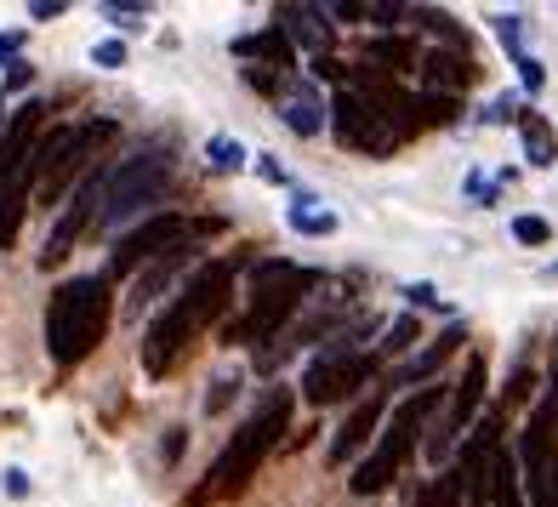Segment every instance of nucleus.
I'll use <instances>...</instances> for the list:
<instances>
[{
  "instance_id": "obj_8",
  "label": "nucleus",
  "mask_w": 558,
  "mask_h": 507,
  "mask_svg": "<svg viewBox=\"0 0 558 507\" xmlns=\"http://www.w3.org/2000/svg\"><path fill=\"white\" fill-rule=\"evenodd\" d=\"M325 120H331V137H337L342 148H353V155H371V160H388L393 148L404 143V137L393 132V125H388L383 114H376V109L365 104V97H353L348 86L331 97V114H325Z\"/></svg>"
},
{
  "instance_id": "obj_12",
  "label": "nucleus",
  "mask_w": 558,
  "mask_h": 507,
  "mask_svg": "<svg viewBox=\"0 0 558 507\" xmlns=\"http://www.w3.org/2000/svg\"><path fill=\"white\" fill-rule=\"evenodd\" d=\"M383 405H388V394H371L365 405H353V417L342 422V434L331 439V462H353V456L371 445V434L383 427Z\"/></svg>"
},
{
  "instance_id": "obj_6",
  "label": "nucleus",
  "mask_w": 558,
  "mask_h": 507,
  "mask_svg": "<svg viewBox=\"0 0 558 507\" xmlns=\"http://www.w3.org/2000/svg\"><path fill=\"white\" fill-rule=\"evenodd\" d=\"M445 399V388L434 383V388H422L416 399H404L399 411H393V422L376 434V450L365 456L360 468H353V496H376V491H388L393 479H399V468H404V456H411V439H416V427H422V417L434 411V405Z\"/></svg>"
},
{
  "instance_id": "obj_30",
  "label": "nucleus",
  "mask_w": 558,
  "mask_h": 507,
  "mask_svg": "<svg viewBox=\"0 0 558 507\" xmlns=\"http://www.w3.org/2000/svg\"><path fill=\"white\" fill-rule=\"evenodd\" d=\"M143 12H148V7H120V0H104V17H114L120 29H137Z\"/></svg>"
},
{
  "instance_id": "obj_36",
  "label": "nucleus",
  "mask_w": 558,
  "mask_h": 507,
  "mask_svg": "<svg viewBox=\"0 0 558 507\" xmlns=\"http://www.w3.org/2000/svg\"><path fill=\"white\" fill-rule=\"evenodd\" d=\"M404 297H411L416 309H439V291H434V286H411V291H404Z\"/></svg>"
},
{
  "instance_id": "obj_39",
  "label": "nucleus",
  "mask_w": 558,
  "mask_h": 507,
  "mask_svg": "<svg viewBox=\"0 0 558 507\" xmlns=\"http://www.w3.org/2000/svg\"><path fill=\"white\" fill-rule=\"evenodd\" d=\"M553 507H558V450H553Z\"/></svg>"
},
{
  "instance_id": "obj_16",
  "label": "nucleus",
  "mask_w": 558,
  "mask_h": 507,
  "mask_svg": "<svg viewBox=\"0 0 558 507\" xmlns=\"http://www.w3.org/2000/svg\"><path fill=\"white\" fill-rule=\"evenodd\" d=\"M234 58H257V63H274L279 74H286L296 63V46L286 40V29H257V35L234 40Z\"/></svg>"
},
{
  "instance_id": "obj_27",
  "label": "nucleus",
  "mask_w": 558,
  "mask_h": 507,
  "mask_svg": "<svg viewBox=\"0 0 558 507\" xmlns=\"http://www.w3.org/2000/svg\"><path fill=\"white\" fill-rule=\"evenodd\" d=\"M496 40H501L513 58H524V17H496Z\"/></svg>"
},
{
  "instance_id": "obj_22",
  "label": "nucleus",
  "mask_w": 558,
  "mask_h": 507,
  "mask_svg": "<svg viewBox=\"0 0 558 507\" xmlns=\"http://www.w3.org/2000/svg\"><path fill=\"white\" fill-rule=\"evenodd\" d=\"M291 228H296V234H331L337 212H314V200H296V206H291Z\"/></svg>"
},
{
  "instance_id": "obj_19",
  "label": "nucleus",
  "mask_w": 558,
  "mask_h": 507,
  "mask_svg": "<svg viewBox=\"0 0 558 507\" xmlns=\"http://www.w3.org/2000/svg\"><path fill=\"white\" fill-rule=\"evenodd\" d=\"M279 114H286V125H291L296 137H319V132H325V109L314 104L308 92H302V97H291V104L279 109Z\"/></svg>"
},
{
  "instance_id": "obj_35",
  "label": "nucleus",
  "mask_w": 558,
  "mask_h": 507,
  "mask_svg": "<svg viewBox=\"0 0 558 507\" xmlns=\"http://www.w3.org/2000/svg\"><path fill=\"white\" fill-rule=\"evenodd\" d=\"M29 81H35V69L23 63V58H17V63H7V92H23Z\"/></svg>"
},
{
  "instance_id": "obj_5",
  "label": "nucleus",
  "mask_w": 558,
  "mask_h": 507,
  "mask_svg": "<svg viewBox=\"0 0 558 507\" xmlns=\"http://www.w3.org/2000/svg\"><path fill=\"white\" fill-rule=\"evenodd\" d=\"M109 132H114L109 120H86V125H52V132L35 137L29 166H35V194H40L46 212L63 200V189L74 183V177L92 171V148L104 143Z\"/></svg>"
},
{
  "instance_id": "obj_17",
  "label": "nucleus",
  "mask_w": 558,
  "mask_h": 507,
  "mask_svg": "<svg viewBox=\"0 0 558 507\" xmlns=\"http://www.w3.org/2000/svg\"><path fill=\"white\" fill-rule=\"evenodd\" d=\"M519 456L507 450V445H496V456H490V502L496 507H519L524 502V485H519Z\"/></svg>"
},
{
  "instance_id": "obj_23",
  "label": "nucleus",
  "mask_w": 558,
  "mask_h": 507,
  "mask_svg": "<svg viewBox=\"0 0 558 507\" xmlns=\"http://www.w3.org/2000/svg\"><path fill=\"white\" fill-rule=\"evenodd\" d=\"M422 342V325H416V314H399L393 325H388V337H383V353H411Z\"/></svg>"
},
{
  "instance_id": "obj_40",
  "label": "nucleus",
  "mask_w": 558,
  "mask_h": 507,
  "mask_svg": "<svg viewBox=\"0 0 558 507\" xmlns=\"http://www.w3.org/2000/svg\"><path fill=\"white\" fill-rule=\"evenodd\" d=\"M542 280H558V263H553V268H542Z\"/></svg>"
},
{
  "instance_id": "obj_26",
  "label": "nucleus",
  "mask_w": 558,
  "mask_h": 507,
  "mask_svg": "<svg viewBox=\"0 0 558 507\" xmlns=\"http://www.w3.org/2000/svg\"><path fill=\"white\" fill-rule=\"evenodd\" d=\"M513 240L519 245H547L553 240V222L547 217H513Z\"/></svg>"
},
{
  "instance_id": "obj_31",
  "label": "nucleus",
  "mask_w": 558,
  "mask_h": 507,
  "mask_svg": "<svg viewBox=\"0 0 558 507\" xmlns=\"http://www.w3.org/2000/svg\"><path fill=\"white\" fill-rule=\"evenodd\" d=\"M519 81H524V92H542V86H547V69L524 52V58H519Z\"/></svg>"
},
{
  "instance_id": "obj_38",
  "label": "nucleus",
  "mask_w": 558,
  "mask_h": 507,
  "mask_svg": "<svg viewBox=\"0 0 558 507\" xmlns=\"http://www.w3.org/2000/svg\"><path fill=\"white\" fill-rule=\"evenodd\" d=\"M29 17H40V23H46V17H63V0H35Z\"/></svg>"
},
{
  "instance_id": "obj_33",
  "label": "nucleus",
  "mask_w": 558,
  "mask_h": 507,
  "mask_svg": "<svg viewBox=\"0 0 558 507\" xmlns=\"http://www.w3.org/2000/svg\"><path fill=\"white\" fill-rule=\"evenodd\" d=\"M530 388H536V376H530V371H513V383H507V405H524Z\"/></svg>"
},
{
  "instance_id": "obj_14",
  "label": "nucleus",
  "mask_w": 558,
  "mask_h": 507,
  "mask_svg": "<svg viewBox=\"0 0 558 507\" xmlns=\"http://www.w3.org/2000/svg\"><path fill=\"white\" fill-rule=\"evenodd\" d=\"M274 29H286V40L296 46H319V58H325V46H331V23H325V7H279L274 12Z\"/></svg>"
},
{
  "instance_id": "obj_13",
  "label": "nucleus",
  "mask_w": 558,
  "mask_h": 507,
  "mask_svg": "<svg viewBox=\"0 0 558 507\" xmlns=\"http://www.w3.org/2000/svg\"><path fill=\"white\" fill-rule=\"evenodd\" d=\"M422 81L427 86H439V97L450 92H468L478 81V63L468 58V46H450V52H427L422 58Z\"/></svg>"
},
{
  "instance_id": "obj_11",
  "label": "nucleus",
  "mask_w": 558,
  "mask_h": 507,
  "mask_svg": "<svg viewBox=\"0 0 558 507\" xmlns=\"http://www.w3.org/2000/svg\"><path fill=\"white\" fill-rule=\"evenodd\" d=\"M478 399H485V360H468L462 383H456V394H450V422H445V434L434 439V456H445L450 434H462V427L478 417Z\"/></svg>"
},
{
  "instance_id": "obj_25",
  "label": "nucleus",
  "mask_w": 558,
  "mask_h": 507,
  "mask_svg": "<svg viewBox=\"0 0 558 507\" xmlns=\"http://www.w3.org/2000/svg\"><path fill=\"white\" fill-rule=\"evenodd\" d=\"M411 17H416V23H422V29H434V35H439V40H450V46H468V35H462V29H456V23H450V17H445V12H434V7H416V12H411Z\"/></svg>"
},
{
  "instance_id": "obj_32",
  "label": "nucleus",
  "mask_w": 558,
  "mask_h": 507,
  "mask_svg": "<svg viewBox=\"0 0 558 507\" xmlns=\"http://www.w3.org/2000/svg\"><path fill=\"white\" fill-rule=\"evenodd\" d=\"M23 40H29V35H23V29H7V35H0V69H7V63H17V52H23Z\"/></svg>"
},
{
  "instance_id": "obj_3",
  "label": "nucleus",
  "mask_w": 558,
  "mask_h": 507,
  "mask_svg": "<svg viewBox=\"0 0 558 507\" xmlns=\"http://www.w3.org/2000/svg\"><path fill=\"white\" fill-rule=\"evenodd\" d=\"M109 274H74L52 291L46 302V353H52V365L74 371L86 360V353L104 342L109 319H114V302H109Z\"/></svg>"
},
{
  "instance_id": "obj_2",
  "label": "nucleus",
  "mask_w": 558,
  "mask_h": 507,
  "mask_svg": "<svg viewBox=\"0 0 558 507\" xmlns=\"http://www.w3.org/2000/svg\"><path fill=\"white\" fill-rule=\"evenodd\" d=\"M286 422H291V394L274 388V394L257 405V417H251L245 427H234V439L222 445V456L206 468V479H199V485L183 496V507H217V502H228V496H240L251 479H257V468L268 462V450L279 445Z\"/></svg>"
},
{
  "instance_id": "obj_7",
  "label": "nucleus",
  "mask_w": 558,
  "mask_h": 507,
  "mask_svg": "<svg viewBox=\"0 0 558 507\" xmlns=\"http://www.w3.org/2000/svg\"><path fill=\"white\" fill-rule=\"evenodd\" d=\"M166 183H171V155H166L160 143L143 148V155H132V160H120V166H109L104 200H97V228L132 222L143 206H155Z\"/></svg>"
},
{
  "instance_id": "obj_41",
  "label": "nucleus",
  "mask_w": 558,
  "mask_h": 507,
  "mask_svg": "<svg viewBox=\"0 0 558 507\" xmlns=\"http://www.w3.org/2000/svg\"><path fill=\"white\" fill-rule=\"evenodd\" d=\"M0 132H7V114H0Z\"/></svg>"
},
{
  "instance_id": "obj_37",
  "label": "nucleus",
  "mask_w": 558,
  "mask_h": 507,
  "mask_svg": "<svg viewBox=\"0 0 558 507\" xmlns=\"http://www.w3.org/2000/svg\"><path fill=\"white\" fill-rule=\"evenodd\" d=\"M7 496H29V473L23 468H7Z\"/></svg>"
},
{
  "instance_id": "obj_20",
  "label": "nucleus",
  "mask_w": 558,
  "mask_h": 507,
  "mask_svg": "<svg viewBox=\"0 0 558 507\" xmlns=\"http://www.w3.org/2000/svg\"><path fill=\"white\" fill-rule=\"evenodd\" d=\"M371 63L416 69V40H399V35H376V40H371Z\"/></svg>"
},
{
  "instance_id": "obj_4",
  "label": "nucleus",
  "mask_w": 558,
  "mask_h": 507,
  "mask_svg": "<svg viewBox=\"0 0 558 507\" xmlns=\"http://www.w3.org/2000/svg\"><path fill=\"white\" fill-rule=\"evenodd\" d=\"M314 286H319V268H296V263H279V257L257 263V274H251V309L222 325V342H268V337H279V325L308 302Z\"/></svg>"
},
{
  "instance_id": "obj_10",
  "label": "nucleus",
  "mask_w": 558,
  "mask_h": 507,
  "mask_svg": "<svg viewBox=\"0 0 558 507\" xmlns=\"http://www.w3.org/2000/svg\"><path fill=\"white\" fill-rule=\"evenodd\" d=\"M371 376H376L371 353L331 348V353H319V360L308 365V376H302V399H308V405H337V399H348V394H360Z\"/></svg>"
},
{
  "instance_id": "obj_29",
  "label": "nucleus",
  "mask_w": 558,
  "mask_h": 507,
  "mask_svg": "<svg viewBox=\"0 0 558 507\" xmlns=\"http://www.w3.org/2000/svg\"><path fill=\"white\" fill-rule=\"evenodd\" d=\"M92 63H97V69H120V63H125V40H97V46H92Z\"/></svg>"
},
{
  "instance_id": "obj_1",
  "label": "nucleus",
  "mask_w": 558,
  "mask_h": 507,
  "mask_svg": "<svg viewBox=\"0 0 558 507\" xmlns=\"http://www.w3.org/2000/svg\"><path fill=\"white\" fill-rule=\"evenodd\" d=\"M234 257H217V263H199L183 286H177L171 309L143 331V371L148 376H166L177 365V353H183L206 325L228 309V291H234Z\"/></svg>"
},
{
  "instance_id": "obj_24",
  "label": "nucleus",
  "mask_w": 558,
  "mask_h": 507,
  "mask_svg": "<svg viewBox=\"0 0 558 507\" xmlns=\"http://www.w3.org/2000/svg\"><path fill=\"white\" fill-rule=\"evenodd\" d=\"M206 160H211L217 171H240V166H245V143H240V137H211V143H206Z\"/></svg>"
},
{
  "instance_id": "obj_18",
  "label": "nucleus",
  "mask_w": 558,
  "mask_h": 507,
  "mask_svg": "<svg viewBox=\"0 0 558 507\" xmlns=\"http://www.w3.org/2000/svg\"><path fill=\"white\" fill-rule=\"evenodd\" d=\"M519 137H524V160H530V166H553V160H558V132H553L542 114H530V109H524Z\"/></svg>"
},
{
  "instance_id": "obj_34",
  "label": "nucleus",
  "mask_w": 558,
  "mask_h": 507,
  "mask_svg": "<svg viewBox=\"0 0 558 507\" xmlns=\"http://www.w3.org/2000/svg\"><path fill=\"white\" fill-rule=\"evenodd\" d=\"M485 120H496V125H501V120H524V109H519V97H496V104H490V114H485Z\"/></svg>"
},
{
  "instance_id": "obj_15",
  "label": "nucleus",
  "mask_w": 558,
  "mask_h": 507,
  "mask_svg": "<svg viewBox=\"0 0 558 507\" xmlns=\"http://www.w3.org/2000/svg\"><path fill=\"white\" fill-rule=\"evenodd\" d=\"M462 342H468V331H462V325H450V331L427 342V348L416 353L411 365H399V376H393V383H399V388H416V383H427V376H434V371L450 360V353H462Z\"/></svg>"
},
{
  "instance_id": "obj_9",
  "label": "nucleus",
  "mask_w": 558,
  "mask_h": 507,
  "mask_svg": "<svg viewBox=\"0 0 558 507\" xmlns=\"http://www.w3.org/2000/svg\"><path fill=\"white\" fill-rule=\"evenodd\" d=\"M211 228H217V222H194V217H183V212L148 217V222H137L132 234L120 240V251H114V274H132V268L166 257V251H177V245H194V234H211Z\"/></svg>"
},
{
  "instance_id": "obj_28",
  "label": "nucleus",
  "mask_w": 558,
  "mask_h": 507,
  "mask_svg": "<svg viewBox=\"0 0 558 507\" xmlns=\"http://www.w3.org/2000/svg\"><path fill=\"white\" fill-rule=\"evenodd\" d=\"M240 394V376H217V383H211V394H206V411L211 417H222L228 411V399H234Z\"/></svg>"
},
{
  "instance_id": "obj_21",
  "label": "nucleus",
  "mask_w": 558,
  "mask_h": 507,
  "mask_svg": "<svg viewBox=\"0 0 558 507\" xmlns=\"http://www.w3.org/2000/svg\"><path fill=\"white\" fill-rule=\"evenodd\" d=\"M411 507H462V479H456V473L434 479L427 491H416V496H411Z\"/></svg>"
}]
</instances>
